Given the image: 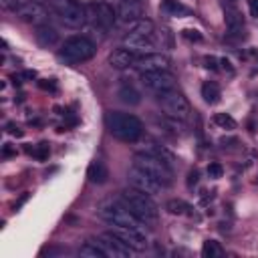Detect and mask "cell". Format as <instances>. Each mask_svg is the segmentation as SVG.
<instances>
[{
  "label": "cell",
  "instance_id": "1",
  "mask_svg": "<svg viewBox=\"0 0 258 258\" xmlns=\"http://www.w3.org/2000/svg\"><path fill=\"white\" fill-rule=\"evenodd\" d=\"M121 202L125 204V206L138 216V218L149 226V228H154L159 220V210H157V204L154 202L152 194H147V192H141V189L138 188H127L121 192Z\"/></svg>",
  "mask_w": 258,
  "mask_h": 258
},
{
  "label": "cell",
  "instance_id": "2",
  "mask_svg": "<svg viewBox=\"0 0 258 258\" xmlns=\"http://www.w3.org/2000/svg\"><path fill=\"white\" fill-rule=\"evenodd\" d=\"M107 129L115 139L125 141V143H135L141 139L143 135V123L131 115V113H121V111H109L105 115Z\"/></svg>",
  "mask_w": 258,
  "mask_h": 258
},
{
  "label": "cell",
  "instance_id": "3",
  "mask_svg": "<svg viewBox=\"0 0 258 258\" xmlns=\"http://www.w3.org/2000/svg\"><path fill=\"white\" fill-rule=\"evenodd\" d=\"M95 55V45L87 36H71L65 40V45L59 51V59L67 65H81L93 59Z\"/></svg>",
  "mask_w": 258,
  "mask_h": 258
},
{
  "label": "cell",
  "instance_id": "4",
  "mask_svg": "<svg viewBox=\"0 0 258 258\" xmlns=\"http://www.w3.org/2000/svg\"><path fill=\"white\" fill-rule=\"evenodd\" d=\"M133 166H138L139 170L147 172L152 178H155L164 188L172 186L173 184V170L166 164V161H161L159 157L147 154V152H139L133 155Z\"/></svg>",
  "mask_w": 258,
  "mask_h": 258
},
{
  "label": "cell",
  "instance_id": "5",
  "mask_svg": "<svg viewBox=\"0 0 258 258\" xmlns=\"http://www.w3.org/2000/svg\"><path fill=\"white\" fill-rule=\"evenodd\" d=\"M55 15L71 29H79L87 20V10L79 0H49Z\"/></svg>",
  "mask_w": 258,
  "mask_h": 258
},
{
  "label": "cell",
  "instance_id": "6",
  "mask_svg": "<svg viewBox=\"0 0 258 258\" xmlns=\"http://www.w3.org/2000/svg\"><path fill=\"white\" fill-rule=\"evenodd\" d=\"M157 103H159V107L164 109V113L168 117H175V119L186 121L188 115L192 113V111H189L188 99L184 97V93H180L178 89H170L166 93L157 95Z\"/></svg>",
  "mask_w": 258,
  "mask_h": 258
},
{
  "label": "cell",
  "instance_id": "7",
  "mask_svg": "<svg viewBox=\"0 0 258 258\" xmlns=\"http://www.w3.org/2000/svg\"><path fill=\"white\" fill-rule=\"evenodd\" d=\"M87 10V18L93 22V26H97L99 31H111L117 20V10L109 2H91L85 6Z\"/></svg>",
  "mask_w": 258,
  "mask_h": 258
},
{
  "label": "cell",
  "instance_id": "8",
  "mask_svg": "<svg viewBox=\"0 0 258 258\" xmlns=\"http://www.w3.org/2000/svg\"><path fill=\"white\" fill-rule=\"evenodd\" d=\"M95 242L99 244V246L105 250V254H107V258L109 256H113V258H127V256H131L135 250L129 246V244H125L123 240H121L113 230L111 232H103V234H99L97 238H95Z\"/></svg>",
  "mask_w": 258,
  "mask_h": 258
},
{
  "label": "cell",
  "instance_id": "9",
  "mask_svg": "<svg viewBox=\"0 0 258 258\" xmlns=\"http://www.w3.org/2000/svg\"><path fill=\"white\" fill-rule=\"evenodd\" d=\"M141 85L154 95H161L170 89H175V77L170 71H155V73H143Z\"/></svg>",
  "mask_w": 258,
  "mask_h": 258
},
{
  "label": "cell",
  "instance_id": "10",
  "mask_svg": "<svg viewBox=\"0 0 258 258\" xmlns=\"http://www.w3.org/2000/svg\"><path fill=\"white\" fill-rule=\"evenodd\" d=\"M127 180H129V184H131L133 188H138V189H141V192H147V194H152V196L159 194L161 189H164V186H161L155 178H152V175H149L147 172L139 170L138 166H131V168H129Z\"/></svg>",
  "mask_w": 258,
  "mask_h": 258
},
{
  "label": "cell",
  "instance_id": "11",
  "mask_svg": "<svg viewBox=\"0 0 258 258\" xmlns=\"http://www.w3.org/2000/svg\"><path fill=\"white\" fill-rule=\"evenodd\" d=\"M170 57L161 55V52H149V55H141L135 61V69H138L141 75L143 73H155V71H168L170 69Z\"/></svg>",
  "mask_w": 258,
  "mask_h": 258
},
{
  "label": "cell",
  "instance_id": "12",
  "mask_svg": "<svg viewBox=\"0 0 258 258\" xmlns=\"http://www.w3.org/2000/svg\"><path fill=\"white\" fill-rule=\"evenodd\" d=\"M143 12H145V6L141 0H119L117 2V18L121 22H138L143 18Z\"/></svg>",
  "mask_w": 258,
  "mask_h": 258
},
{
  "label": "cell",
  "instance_id": "13",
  "mask_svg": "<svg viewBox=\"0 0 258 258\" xmlns=\"http://www.w3.org/2000/svg\"><path fill=\"white\" fill-rule=\"evenodd\" d=\"M17 15L24 20V22H33V24H38L47 18V8L40 4V2H24L22 8L17 12Z\"/></svg>",
  "mask_w": 258,
  "mask_h": 258
},
{
  "label": "cell",
  "instance_id": "14",
  "mask_svg": "<svg viewBox=\"0 0 258 258\" xmlns=\"http://www.w3.org/2000/svg\"><path fill=\"white\" fill-rule=\"evenodd\" d=\"M123 45L129 51H133V52H141L145 49H152L154 47V36H145V34H141L138 31H131L129 29V33L123 36Z\"/></svg>",
  "mask_w": 258,
  "mask_h": 258
},
{
  "label": "cell",
  "instance_id": "15",
  "mask_svg": "<svg viewBox=\"0 0 258 258\" xmlns=\"http://www.w3.org/2000/svg\"><path fill=\"white\" fill-rule=\"evenodd\" d=\"M135 61H138V57H135V52L129 49H115L109 55V65L117 71L129 69V67L135 65Z\"/></svg>",
  "mask_w": 258,
  "mask_h": 258
},
{
  "label": "cell",
  "instance_id": "16",
  "mask_svg": "<svg viewBox=\"0 0 258 258\" xmlns=\"http://www.w3.org/2000/svg\"><path fill=\"white\" fill-rule=\"evenodd\" d=\"M107 178H109V170H107L105 161H101V159H93L91 164H89V168H87V180H89L91 184L101 186V184L107 182Z\"/></svg>",
  "mask_w": 258,
  "mask_h": 258
},
{
  "label": "cell",
  "instance_id": "17",
  "mask_svg": "<svg viewBox=\"0 0 258 258\" xmlns=\"http://www.w3.org/2000/svg\"><path fill=\"white\" fill-rule=\"evenodd\" d=\"M34 38H36V43L40 47H52V45L59 43V33L49 24H38L36 33H34Z\"/></svg>",
  "mask_w": 258,
  "mask_h": 258
},
{
  "label": "cell",
  "instance_id": "18",
  "mask_svg": "<svg viewBox=\"0 0 258 258\" xmlns=\"http://www.w3.org/2000/svg\"><path fill=\"white\" fill-rule=\"evenodd\" d=\"M117 97H119L121 103H125V105H139L141 103L139 91L135 89L131 83H123V85H121L119 91H117Z\"/></svg>",
  "mask_w": 258,
  "mask_h": 258
},
{
  "label": "cell",
  "instance_id": "19",
  "mask_svg": "<svg viewBox=\"0 0 258 258\" xmlns=\"http://www.w3.org/2000/svg\"><path fill=\"white\" fill-rule=\"evenodd\" d=\"M145 152H147V154H152V155H155V157H159L161 161H166V164L173 170V166H175V155L170 152V149H168L166 145H159V143H147Z\"/></svg>",
  "mask_w": 258,
  "mask_h": 258
},
{
  "label": "cell",
  "instance_id": "20",
  "mask_svg": "<svg viewBox=\"0 0 258 258\" xmlns=\"http://www.w3.org/2000/svg\"><path fill=\"white\" fill-rule=\"evenodd\" d=\"M161 10L170 17H192V10L184 6L180 0H164L161 2Z\"/></svg>",
  "mask_w": 258,
  "mask_h": 258
},
{
  "label": "cell",
  "instance_id": "21",
  "mask_svg": "<svg viewBox=\"0 0 258 258\" xmlns=\"http://www.w3.org/2000/svg\"><path fill=\"white\" fill-rule=\"evenodd\" d=\"M202 97H204V101H206V103L214 105V103H218V101H220L222 91H220L218 85L214 83V81H208V83H204V85H202Z\"/></svg>",
  "mask_w": 258,
  "mask_h": 258
},
{
  "label": "cell",
  "instance_id": "22",
  "mask_svg": "<svg viewBox=\"0 0 258 258\" xmlns=\"http://www.w3.org/2000/svg\"><path fill=\"white\" fill-rule=\"evenodd\" d=\"M79 256H85V258H107V254H105V250L99 246L95 240H89V242H85L83 246L79 248Z\"/></svg>",
  "mask_w": 258,
  "mask_h": 258
},
{
  "label": "cell",
  "instance_id": "23",
  "mask_svg": "<svg viewBox=\"0 0 258 258\" xmlns=\"http://www.w3.org/2000/svg\"><path fill=\"white\" fill-rule=\"evenodd\" d=\"M226 24L230 31H244V18L236 8H226Z\"/></svg>",
  "mask_w": 258,
  "mask_h": 258
},
{
  "label": "cell",
  "instance_id": "24",
  "mask_svg": "<svg viewBox=\"0 0 258 258\" xmlns=\"http://www.w3.org/2000/svg\"><path fill=\"white\" fill-rule=\"evenodd\" d=\"M222 254H224V250L220 246V242H216V240L204 242V246H202V256L204 258H220Z\"/></svg>",
  "mask_w": 258,
  "mask_h": 258
},
{
  "label": "cell",
  "instance_id": "25",
  "mask_svg": "<svg viewBox=\"0 0 258 258\" xmlns=\"http://www.w3.org/2000/svg\"><path fill=\"white\" fill-rule=\"evenodd\" d=\"M214 123L218 125V127H222V129H226V131L236 129V121H234V117H232V115H228V113H216V115H214Z\"/></svg>",
  "mask_w": 258,
  "mask_h": 258
},
{
  "label": "cell",
  "instance_id": "26",
  "mask_svg": "<svg viewBox=\"0 0 258 258\" xmlns=\"http://www.w3.org/2000/svg\"><path fill=\"white\" fill-rule=\"evenodd\" d=\"M26 154H31L33 157H36L38 161H45V159H49V155H51V147H49V143H38L36 147H26Z\"/></svg>",
  "mask_w": 258,
  "mask_h": 258
},
{
  "label": "cell",
  "instance_id": "27",
  "mask_svg": "<svg viewBox=\"0 0 258 258\" xmlns=\"http://www.w3.org/2000/svg\"><path fill=\"white\" fill-rule=\"evenodd\" d=\"M166 210H168L170 214H173V216H182V214H186V212L189 210V206H188L184 200H170V202L166 204Z\"/></svg>",
  "mask_w": 258,
  "mask_h": 258
},
{
  "label": "cell",
  "instance_id": "28",
  "mask_svg": "<svg viewBox=\"0 0 258 258\" xmlns=\"http://www.w3.org/2000/svg\"><path fill=\"white\" fill-rule=\"evenodd\" d=\"M0 4H2L4 10H10V12H18L22 8V0H0Z\"/></svg>",
  "mask_w": 258,
  "mask_h": 258
},
{
  "label": "cell",
  "instance_id": "29",
  "mask_svg": "<svg viewBox=\"0 0 258 258\" xmlns=\"http://www.w3.org/2000/svg\"><path fill=\"white\" fill-rule=\"evenodd\" d=\"M208 175H210V178L212 180H218V178H222V173H224V168L218 164V161H214V164H210L208 166Z\"/></svg>",
  "mask_w": 258,
  "mask_h": 258
},
{
  "label": "cell",
  "instance_id": "30",
  "mask_svg": "<svg viewBox=\"0 0 258 258\" xmlns=\"http://www.w3.org/2000/svg\"><path fill=\"white\" fill-rule=\"evenodd\" d=\"M184 36H186L188 40H196V43H200V40H202V34H200L198 31H192V29H186V31H184Z\"/></svg>",
  "mask_w": 258,
  "mask_h": 258
},
{
  "label": "cell",
  "instance_id": "31",
  "mask_svg": "<svg viewBox=\"0 0 258 258\" xmlns=\"http://www.w3.org/2000/svg\"><path fill=\"white\" fill-rule=\"evenodd\" d=\"M6 129H8V133H10V135H15V138H22V135H24V131H22L17 123H8V125H6Z\"/></svg>",
  "mask_w": 258,
  "mask_h": 258
},
{
  "label": "cell",
  "instance_id": "32",
  "mask_svg": "<svg viewBox=\"0 0 258 258\" xmlns=\"http://www.w3.org/2000/svg\"><path fill=\"white\" fill-rule=\"evenodd\" d=\"M198 178H200V173H198V170H192L188 173V188H194L196 184H198Z\"/></svg>",
  "mask_w": 258,
  "mask_h": 258
},
{
  "label": "cell",
  "instance_id": "33",
  "mask_svg": "<svg viewBox=\"0 0 258 258\" xmlns=\"http://www.w3.org/2000/svg\"><path fill=\"white\" fill-rule=\"evenodd\" d=\"M248 8H250V17L258 18V0H248Z\"/></svg>",
  "mask_w": 258,
  "mask_h": 258
},
{
  "label": "cell",
  "instance_id": "34",
  "mask_svg": "<svg viewBox=\"0 0 258 258\" xmlns=\"http://www.w3.org/2000/svg\"><path fill=\"white\" fill-rule=\"evenodd\" d=\"M2 155H4V157H10V155H17V147H12L10 143H6V145H4V149H2Z\"/></svg>",
  "mask_w": 258,
  "mask_h": 258
},
{
  "label": "cell",
  "instance_id": "35",
  "mask_svg": "<svg viewBox=\"0 0 258 258\" xmlns=\"http://www.w3.org/2000/svg\"><path fill=\"white\" fill-rule=\"evenodd\" d=\"M204 63H206V69H212V71L218 69V67H216V63H218V61H216L214 57H206V59H204Z\"/></svg>",
  "mask_w": 258,
  "mask_h": 258
},
{
  "label": "cell",
  "instance_id": "36",
  "mask_svg": "<svg viewBox=\"0 0 258 258\" xmlns=\"http://www.w3.org/2000/svg\"><path fill=\"white\" fill-rule=\"evenodd\" d=\"M38 85L43 87V89H49V91H55V89H57V87H55V83H51V81H49V83H47V81H40Z\"/></svg>",
  "mask_w": 258,
  "mask_h": 258
},
{
  "label": "cell",
  "instance_id": "37",
  "mask_svg": "<svg viewBox=\"0 0 258 258\" xmlns=\"http://www.w3.org/2000/svg\"><path fill=\"white\" fill-rule=\"evenodd\" d=\"M220 65H224V69H228V73H230V75L234 73V69L230 67V61H228V59H222V61H220Z\"/></svg>",
  "mask_w": 258,
  "mask_h": 258
},
{
  "label": "cell",
  "instance_id": "38",
  "mask_svg": "<svg viewBox=\"0 0 258 258\" xmlns=\"http://www.w3.org/2000/svg\"><path fill=\"white\" fill-rule=\"evenodd\" d=\"M22 77H24V79H34V77H36V73H34V71H24V73H22Z\"/></svg>",
  "mask_w": 258,
  "mask_h": 258
},
{
  "label": "cell",
  "instance_id": "39",
  "mask_svg": "<svg viewBox=\"0 0 258 258\" xmlns=\"http://www.w3.org/2000/svg\"><path fill=\"white\" fill-rule=\"evenodd\" d=\"M228 2H232V0H228Z\"/></svg>",
  "mask_w": 258,
  "mask_h": 258
}]
</instances>
